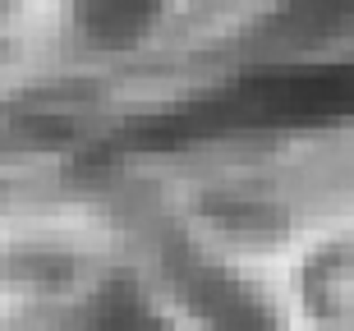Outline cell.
Masks as SVG:
<instances>
[{"label":"cell","mask_w":354,"mask_h":331,"mask_svg":"<svg viewBox=\"0 0 354 331\" xmlns=\"http://www.w3.org/2000/svg\"><path fill=\"white\" fill-rule=\"evenodd\" d=\"M354 115V65L276 69L235 83L194 111H180L166 124H152V143H180L212 129H299Z\"/></svg>","instance_id":"1"},{"label":"cell","mask_w":354,"mask_h":331,"mask_svg":"<svg viewBox=\"0 0 354 331\" xmlns=\"http://www.w3.org/2000/svg\"><path fill=\"white\" fill-rule=\"evenodd\" d=\"M161 0H79V23L97 41H129Z\"/></svg>","instance_id":"2"},{"label":"cell","mask_w":354,"mask_h":331,"mask_svg":"<svg viewBox=\"0 0 354 331\" xmlns=\"http://www.w3.org/2000/svg\"><path fill=\"white\" fill-rule=\"evenodd\" d=\"M198 299H203V308L212 313V322L221 331H276V322L230 281H203Z\"/></svg>","instance_id":"3"},{"label":"cell","mask_w":354,"mask_h":331,"mask_svg":"<svg viewBox=\"0 0 354 331\" xmlns=\"http://www.w3.org/2000/svg\"><path fill=\"white\" fill-rule=\"evenodd\" d=\"M102 331H166L138 299L129 294H111L102 308Z\"/></svg>","instance_id":"4"},{"label":"cell","mask_w":354,"mask_h":331,"mask_svg":"<svg viewBox=\"0 0 354 331\" xmlns=\"http://www.w3.org/2000/svg\"><path fill=\"white\" fill-rule=\"evenodd\" d=\"M295 10L313 14V19H331V14H345V10H354V0H299Z\"/></svg>","instance_id":"5"}]
</instances>
